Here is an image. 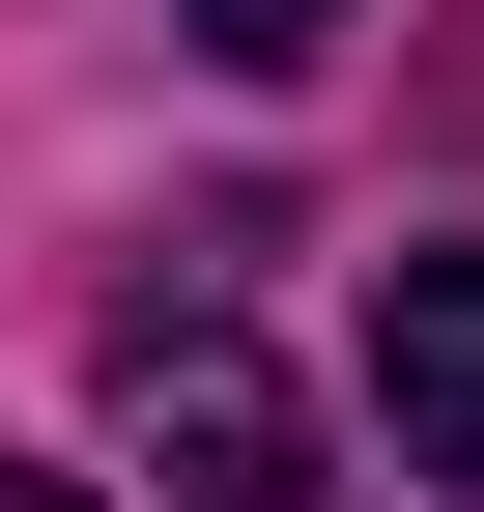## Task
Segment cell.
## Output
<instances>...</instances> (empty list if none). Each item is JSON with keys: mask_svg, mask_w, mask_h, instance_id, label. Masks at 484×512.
<instances>
[{"mask_svg": "<svg viewBox=\"0 0 484 512\" xmlns=\"http://www.w3.org/2000/svg\"><path fill=\"white\" fill-rule=\"evenodd\" d=\"M371 427L399 484H484V256H371Z\"/></svg>", "mask_w": 484, "mask_h": 512, "instance_id": "2", "label": "cell"}, {"mask_svg": "<svg viewBox=\"0 0 484 512\" xmlns=\"http://www.w3.org/2000/svg\"><path fill=\"white\" fill-rule=\"evenodd\" d=\"M0 512H86V484H29V456H0Z\"/></svg>", "mask_w": 484, "mask_h": 512, "instance_id": "4", "label": "cell"}, {"mask_svg": "<svg viewBox=\"0 0 484 512\" xmlns=\"http://www.w3.org/2000/svg\"><path fill=\"white\" fill-rule=\"evenodd\" d=\"M200 29H228V57H314V29H342V0H200Z\"/></svg>", "mask_w": 484, "mask_h": 512, "instance_id": "3", "label": "cell"}, {"mask_svg": "<svg viewBox=\"0 0 484 512\" xmlns=\"http://www.w3.org/2000/svg\"><path fill=\"white\" fill-rule=\"evenodd\" d=\"M114 399H143L171 512H342V484H314V427H285V370L228 342V313H114Z\"/></svg>", "mask_w": 484, "mask_h": 512, "instance_id": "1", "label": "cell"}]
</instances>
